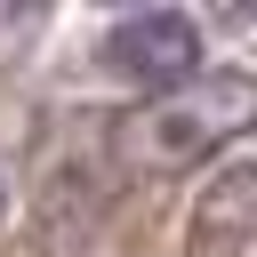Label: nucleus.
<instances>
[{
    "instance_id": "f257e3e1",
    "label": "nucleus",
    "mask_w": 257,
    "mask_h": 257,
    "mask_svg": "<svg viewBox=\"0 0 257 257\" xmlns=\"http://www.w3.org/2000/svg\"><path fill=\"white\" fill-rule=\"evenodd\" d=\"M249 128H257V72H201L128 128V153L145 169H193L201 153H217Z\"/></svg>"
},
{
    "instance_id": "f03ea898",
    "label": "nucleus",
    "mask_w": 257,
    "mask_h": 257,
    "mask_svg": "<svg viewBox=\"0 0 257 257\" xmlns=\"http://www.w3.org/2000/svg\"><path fill=\"white\" fill-rule=\"evenodd\" d=\"M104 72H112L120 88H137V96H177V88L201 72V32H193V16H177V8H137V16H120V24L104 32Z\"/></svg>"
},
{
    "instance_id": "7ed1b4c3",
    "label": "nucleus",
    "mask_w": 257,
    "mask_h": 257,
    "mask_svg": "<svg viewBox=\"0 0 257 257\" xmlns=\"http://www.w3.org/2000/svg\"><path fill=\"white\" fill-rule=\"evenodd\" d=\"M185 249L193 257H257V161H225L193 217H185Z\"/></svg>"
}]
</instances>
